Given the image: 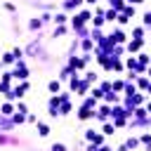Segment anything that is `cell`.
Segmentation results:
<instances>
[{"label":"cell","instance_id":"cell-8","mask_svg":"<svg viewBox=\"0 0 151 151\" xmlns=\"http://www.w3.org/2000/svg\"><path fill=\"white\" fill-rule=\"evenodd\" d=\"M52 151H66V146H64V144H54Z\"/></svg>","mask_w":151,"mask_h":151},{"label":"cell","instance_id":"cell-4","mask_svg":"<svg viewBox=\"0 0 151 151\" xmlns=\"http://www.w3.org/2000/svg\"><path fill=\"white\" fill-rule=\"evenodd\" d=\"M142 47V40H135V43H130V52H137Z\"/></svg>","mask_w":151,"mask_h":151},{"label":"cell","instance_id":"cell-2","mask_svg":"<svg viewBox=\"0 0 151 151\" xmlns=\"http://www.w3.org/2000/svg\"><path fill=\"white\" fill-rule=\"evenodd\" d=\"M38 130H40V135L45 137V135H50V127L45 125V123H38Z\"/></svg>","mask_w":151,"mask_h":151},{"label":"cell","instance_id":"cell-11","mask_svg":"<svg viewBox=\"0 0 151 151\" xmlns=\"http://www.w3.org/2000/svg\"><path fill=\"white\" fill-rule=\"evenodd\" d=\"M99 151H111V149H109V146H102V149H99Z\"/></svg>","mask_w":151,"mask_h":151},{"label":"cell","instance_id":"cell-10","mask_svg":"<svg viewBox=\"0 0 151 151\" xmlns=\"http://www.w3.org/2000/svg\"><path fill=\"white\" fill-rule=\"evenodd\" d=\"M144 24H146V26H151V12H149V14H144Z\"/></svg>","mask_w":151,"mask_h":151},{"label":"cell","instance_id":"cell-1","mask_svg":"<svg viewBox=\"0 0 151 151\" xmlns=\"http://www.w3.org/2000/svg\"><path fill=\"white\" fill-rule=\"evenodd\" d=\"M59 102H62V97H52L50 99V113H52V116H57V106H59Z\"/></svg>","mask_w":151,"mask_h":151},{"label":"cell","instance_id":"cell-6","mask_svg":"<svg viewBox=\"0 0 151 151\" xmlns=\"http://www.w3.org/2000/svg\"><path fill=\"white\" fill-rule=\"evenodd\" d=\"M50 92H59V83H57V80L50 83Z\"/></svg>","mask_w":151,"mask_h":151},{"label":"cell","instance_id":"cell-12","mask_svg":"<svg viewBox=\"0 0 151 151\" xmlns=\"http://www.w3.org/2000/svg\"><path fill=\"white\" fill-rule=\"evenodd\" d=\"M132 3H135V5H139V3H144V0H132Z\"/></svg>","mask_w":151,"mask_h":151},{"label":"cell","instance_id":"cell-13","mask_svg":"<svg viewBox=\"0 0 151 151\" xmlns=\"http://www.w3.org/2000/svg\"><path fill=\"white\" fill-rule=\"evenodd\" d=\"M85 3H97V0H85Z\"/></svg>","mask_w":151,"mask_h":151},{"label":"cell","instance_id":"cell-9","mask_svg":"<svg viewBox=\"0 0 151 151\" xmlns=\"http://www.w3.org/2000/svg\"><path fill=\"white\" fill-rule=\"evenodd\" d=\"M104 135H113V127L111 125H104Z\"/></svg>","mask_w":151,"mask_h":151},{"label":"cell","instance_id":"cell-7","mask_svg":"<svg viewBox=\"0 0 151 151\" xmlns=\"http://www.w3.org/2000/svg\"><path fill=\"white\" fill-rule=\"evenodd\" d=\"M125 146H127V149H135V146H137V139H127Z\"/></svg>","mask_w":151,"mask_h":151},{"label":"cell","instance_id":"cell-5","mask_svg":"<svg viewBox=\"0 0 151 151\" xmlns=\"http://www.w3.org/2000/svg\"><path fill=\"white\" fill-rule=\"evenodd\" d=\"M113 40H116V43H123V40H125V35H123V31H116V35H113Z\"/></svg>","mask_w":151,"mask_h":151},{"label":"cell","instance_id":"cell-3","mask_svg":"<svg viewBox=\"0 0 151 151\" xmlns=\"http://www.w3.org/2000/svg\"><path fill=\"white\" fill-rule=\"evenodd\" d=\"M14 76H17V78H26V66H19Z\"/></svg>","mask_w":151,"mask_h":151}]
</instances>
